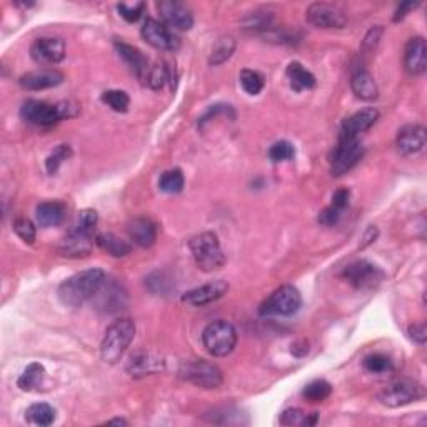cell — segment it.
<instances>
[{
	"label": "cell",
	"mask_w": 427,
	"mask_h": 427,
	"mask_svg": "<svg viewBox=\"0 0 427 427\" xmlns=\"http://www.w3.org/2000/svg\"><path fill=\"white\" fill-rule=\"evenodd\" d=\"M339 219H340V211H338V209L330 206V207H326L324 211L319 214V219H317V221H319L321 225L333 227V225L338 224Z\"/></svg>",
	"instance_id": "f6af8a7d"
},
{
	"label": "cell",
	"mask_w": 427,
	"mask_h": 427,
	"mask_svg": "<svg viewBox=\"0 0 427 427\" xmlns=\"http://www.w3.org/2000/svg\"><path fill=\"white\" fill-rule=\"evenodd\" d=\"M142 37L154 49L163 52H175L180 47V40L177 35L167 29L166 25L156 19H147L142 27Z\"/></svg>",
	"instance_id": "7c38bea8"
},
{
	"label": "cell",
	"mask_w": 427,
	"mask_h": 427,
	"mask_svg": "<svg viewBox=\"0 0 427 427\" xmlns=\"http://www.w3.org/2000/svg\"><path fill=\"white\" fill-rule=\"evenodd\" d=\"M145 8L144 2H135V4H119L117 6V11H119L122 19H125L129 24H134L137 22L140 17H142Z\"/></svg>",
	"instance_id": "7bdbcfd3"
},
{
	"label": "cell",
	"mask_w": 427,
	"mask_h": 427,
	"mask_svg": "<svg viewBox=\"0 0 427 427\" xmlns=\"http://www.w3.org/2000/svg\"><path fill=\"white\" fill-rule=\"evenodd\" d=\"M330 392H333V385L324 379H317L306 385V389L302 390V396L309 402H322L330 396Z\"/></svg>",
	"instance_id": "1f68e13d"
},
{
	"label": "cell",
	"mask_w": 427,
	"mask_h": 427,
	"mask_svg": "<svg viewBox=\"0 0 427 427\" xmlns=\"http://www.w3.org/2000/svg\"><path fill=\"white\" fill-rule=\"evenodd\" d=\"M239 80H240V85H242V89L249 95L261 94L262 89H264V84H266L262 74H259V72L251 70V69H244L242 72H240Z\"/></svg>",
	"instance_id": "d590c367"
},
{
	"label": "cell",
	"mask_w": 427,
	"mask_h": 427,
	"mask_svg": "<svg viewBox=\"0 0 427 427\" xmlns=\"http://www.w3.org/2000/svg\"><path fill=\"white\" fill-rule=\"evenodd\" d=\"M189 247L195 264L204 272H214L224 267L225 254L222 252L221 242L216 234L202 233L195 235V237L190 239Z\"/></svg>",
	"instance_id": "277c9868"
},
{
	"label": "cell",
	"mask_w": 427,
	"mask_h": 427,
	"mask_svg": "<svg viewBox=\"0 0 427 427\" xmlns=\"http://www.w3.org/2000/svg\"><path fill=\"white\" fill-rule=\"evenodd\" d=\"M67 209L62 202L57 201H47L39 204L35 209V217L40 227H57L61 225L63 219H66Z\"/></svg>",
	"instance_id": "603a6c76"
},
{
	"label": "cell",
	"mask_w": 427,
	"mask_h": 427,
	"mask_svg": "<svg viewBox=\"0 0 427 427\" xmlns=\"http://www.w3.org/2000/svg\"><path fill=\"white\" fill-rule=\"evenodd\" d=\"M317 422V412L306 414L301 409H287L280 416V424L283 426H314Z\"/></svg>",
	"instance_id": "8d00e7d4"
},
{
	"label": "cell",
	"mask_w": 427,
	"mask_h": 427,
	"mask_svg": "<svg viewBox=\"0 0 427 427\" xmlns=\"http://www.w3.org/2000/svg\"><path fill=\"white\" fill-rule=\"evenodd\" d=\"M25 417L32 424L47 427L54 424V421H56V411H54V407L49 406V404L37 402L32 404V406L27 409Z\"/></svg>",
	"instance_id": "f1b7e54d"
},
{
	"label": "cell",
	"mask_w": 427,
	"mask_h": 427,
	"mask_svg": "<svg viewBox=\"0 0 427 427\" xmlns=\"http://www.w3.org/2000/svg\"><path fill=\"white\" fill-rule=\"evenodd\" d=\"M95 244L112 257H125L127 254H130V251H132V245L127 242V240L117 237V235L112 233L99 234L97 237H95Z\"/></svg>",
	"instance_id": "484cf974"
},
{
	"label": "cell",
	"mask_w": 427,
	"mask_h": 427,
	"mask_svg": "<svg viewBox=\"0 0 427 427\" xmlns=\"http://www.w3.org/2000/svg\"><path fill=\"white\" fill-rule=\"evenodd\" d=\"M409 335H411V339H414L416 342L424 344L427 339V329L426 324H414L409 327Z\"/></svg>",
	"instance_id": "7dc6e473"
},
{
	"label": "cell",
	"mask_w": 427,
	"mask_h": 427,
	"mask_svg": "<svg viewBox=\"0 0 427 427\" xmlns=\"http://www.w3.org/2000/svg\"><path fill=\"white\" fill-rule=\"evenodd\" d=\"M342 277L354 289L369 290L383 283L384 272L376 264H372V262L366 261V259H361V261L349 264L346 269L342 271Z\"/></svg>",
	"instance_id": "30bf717a"
},
{
	"label": "cell",
	"mask_w": 427,
	"mask_h": 427,
	"mask_svg": "<svg viewBox=\"0 0 427 427\" xmlns=\"http://www.w3.org/2000/svg\"><path fill=\"white\" fill-rule=\"evenodd\" d=\"M206 351L214 357H225L237 346V330L227 321H214L202 333Z\"/></svg>",
	"instance_id": "5b68a950"
},
{
	"label": "cell",
	"mask_w": 427,
	"mask_h": 427,
	"mask_svg": "<svg viewBox=\"0 0 427 427\" xmlns=\"http://www.w3.org/2000/svg\"><path fill=\"white\" fill-rule=\"evenodd\" d=\"M101 99H102V102L107 104V106L111 107L113 112L124 113L129 111L130 99H129V95L124 92V90H106V92L102 94Z\"/></svg>",
	"instance_id": "74e56055"
},
{
	"label": "cell",
	"mask_w": 427,
	"mask_h": 427,
	"mask_svg": "<svg viewBox=\"0 0 427 427\" xmlns=\"http://www.w3.org/2000/svg\"><path fill=\"white\" fill-rule=\"evenodd\" d=\"M349 197H351V192L347 189H339L333 195V207L338 209V211H344L349 206Z\"/></svg>",
	"instance_id": "bcb514c9"
},
{
	"label": "cell",
	"mask_w": 427,
	"mask_h": 427,
	"mask_svg": "<svg viewBox=\"0 0 427 427\" xmlns=\"http://www.w3.org/2000/svg\"><path fill=\"white\" fill-rule=\"evenodd\" d=\"M404 69L409 75H422L427 69V45L422 37H414L404 49Z\"/></svg>",
	"instance_id": "e0dca14e"
},
{
	"label": "cell",
	"mask_w": 427,
	"mask_h": 427,
	"mask_svg": "<svg viewBox=\"0 0 427 427\" xmlns=\"http://www.w3.org/2000/svg\"><path fill=\"white\" fill-rule=\"evenodd\" d=\"M106 283V272L102 269H89L74 274L63 280L57 290L58 301L67 307H79L90 301Z\"/></svg>",
	"instance_id": "6da1fadb"
},
{
	"label": "cell",
	"mask_w": 427,
	"mask_h": 427,
	"mask_svg": "<svg viewBox=\"0 0 427 427\" xmlns=\"http://www.w3.org/2000/svg\"><path fill=\"white\" fill-rule=\"evenodd\" d=\"M285 74H287L290 87H292L295 92H302V90L316 87V77L312 75L301 62H290Z\"/></svg>",
	"instance_id": "d4e9b609"
},
{
	"label": "cell",
	"mask_w": 427,
	"mask_h": 427,
	"mask_svg": "<svg viewBox=\"0 0 427 427\" xmlns=\"http://www.w3.org/2000/svg\"><path fill=\"white\" fill-rule=\"evenodd\" d=\"M383 32L384 29L380 25L372 27V29L367 32V35L364 37V42H362V51L371 54L376 51V47L379 45V40L383 37Z\"/></svg>",
	"instance_id": "ee69618b"
},
{
	"label": "cell",
	"mask_w": 427,
	"mask_h": 427,
	"mask_svg": "<svg viewBox=\"0 0 427 427\" xmlns=\"http://www.w3.org/2000/svg\"><path fill=\"white\" fill-rule=\"evenodd\" d=\"M97 222H99L97 212L92 211V209H84V211H80L79 214H77L75 222L72 224L70 230L92 237L95 227H97Z\"/></svg>",
	"instance_id": "4dcf8cb0"
},
{
	"label": "cell",
	"mask_w": 427,
	"mask_h": 427,
	"mask_svg": "<svg viewBox=\"0 0 427 427\" xmlns=\"http://www.w3.org/2000/svg\"><path fill=\"white\" fill-rule=\"evenodd\" d=\"M157 11L167 25L177 30H190L194 25V16L190 8L177 0H162L157 4Z\"/></svg>",
	"instance_id": "4fadbf2b"
},
{
	"label": "cell",
	"mask_w": 427,
	"mask_h": 427,
	"mask_svg": "<svg viewBox=\"0 0 427 427\" xmlns=\"http://www.w3.org/2000/svg\"><path fill=\"white\" fill-rule=\"evenodd\" d=\"M306 19L317 29H344L347 25V13L339 6L327 2H314L307 7Z\"/></svg>",
	"instance_id": "9c48e42d"
},
{
	"label": "cell",
	"mask_w": 427,
	"mask_h": 427,
	"mask_svg": "<svg viewBox=\"0 0 427 427\" xmlns=\"http://www.w3.org/2000/svg\"><path fill=\"white\" fill-rule=\"evenodd\" d=\"M63 82V74L56 69H42L35 72H27L19 79V85L22 89L37 92V90L52 89L61 85Z\"/></svg>",
	"instance_id": "ac0fdd59"
},
{
	"label": "cell",
	"mask_w": 427,
	"mask_h": 427,
	"mask_svg": "<svg viewBox=\"0 0 427 427\" xmlns=\"http://www.w3.org/2000/svg\"><path fill=\"white\" fill-rule=\"evenodd\" d=\"M227 290H229V284L225 280H214V283L204 284L201 287H195L189 290L187 294L182 295V302L189 304L194 307H202L207 304L216 302L217 299H221Z\"/></svg>",
	"instance_id": "2e32d148"
},
{
	"label": "cell",
	"mask_w": 427,
	"mask_h": 427,
	"mask_svg": "<svg viewBox=\"0 0 427 427\" xmlns=\"http://www.w3.org/2000/svg\"><path fill=\"white\" fill-rule=\"evenodd\" d=\"M416 7H419V2H404V4H401V6L397 7L396 13H394V22L402 20L404 17H406L411 11H414Z\"/></svg>",
	"instance_id": "c3c4849f"
},
{
	"label": "cell",
	"mask_w": 427,
	"mask_h": 427,
	"mask_svg": "<svg viewBox=\"0 0 427 427\" xmlns=\"http://www.w3.org/2000/svg\"><path fill=\"white\" fill-rule=\"evenodd\" d=\"M127 233L134 244L144 249L152 247L157 240V225L149 217H137V219L130 221L127 225Z\"/></svg>",
	"instance_id": "44dd1931"
},
{
	"label": "cell",
	"mask_w": 427,
	"mask_h": 427,
	"mask_svg": "<svg viewBox=\"0 0 427 427\" xmlns=\"http://www.w3.org/2000/svg\"><path fill=\"white\" fill-rule=\"evenodd\" d=\"M159 189L167 194H179L184 189V174L180 169H171L163 172L159 179Z\"/></svg>",
	"instance_id": "d6a6232c"
},
{
	"label": "cell",
	"mask_w": 427,
	"mask_h": 427,
	"mask_svg": "<svg viewBox=\"0 0 427 427\" xmlns=\"http://www.w3.org/2000/svg\"><path fill=\"white\" fill-rule=\"evenodd\" d=\"M302 306L301 292L294 285H283L276 289L259 307L261 316H294Z\"/></svg>",
	"instance_id": "8992f818"
},
{
	"label": "cell",
	"mask_w": 427,
	"mask_h": 427,
	"mask_svg": "<svg viewBox=\"0 0 427 427\" xmlns=\"http://www.w3.org/2000/svg\"><path fill=\"white\" fill-rule=\"evenodd\" d=\"M135 335V324L130 319L116 321L106 330L102 344H101V356L109 364H116L124 356L130 342Z\"/></svg>",
	"instance_id": "7a4b0ae2"
},
{
	"label": "cell",
	"mask_w": 427,
	"mask_h": 427,
	"mask_svg": "<svg viewBox=\"0 0 427 427\" xmlns=\"http://www.w3.org/2000/svg\"><path fill=\"white\" fill-rule=\"evenodd\" d=\"M427 142V132L426 129L419 124H409L404 125L401 130L397 132L396 145L397 151L402 156H414L424 151Z\"/></svg>",
	"instance_id": "9a60e30c"
},
{
	"label": "cell",
	"mask_w": 427,
	"mask_h": 427,
	"mask_svg": "<svg viewBox=\"0 0 427 427\" xmlns=\"http://www.w3.org/2000/svg\"><path fill=\"white\" fill-rule=\"evenodd\" d=\"M167 82H169V69L163 67V63H156V66L151 67L145 84L151 85V89L154 90H161Z\"/></svg>",
	"instance_id": "ab89813d"
},
{
	"label": "cell",
	"mask_w": 427,
	"mask_h": 427,
	"mask_svg": "<svg viewBox=\"0 0 427 427\" xmlns=\"http://www.w3.org/2000/svg\"><path fill=\"white\" fill-rule=\"evenodd\" d=\"M351 89H352V92L356 94L357 99H361V101H366V102L376 101L377 95H379V89H377L374 77H372L369 72H366V70H359L352 75Z\"/></svg>",
	"instance_id": "cb8c5ba5"
},
{
	"label": "cell",
	"mask_w": 427,
	"mask_h": 427,
	"mask_svg": "<svg viewBox=\"0 0 427 427\" xmlns=\"http://www.w3.org/2000/svg\"><path fill=\"white\" fill-rule=\"evenodd\" d=\"M295 156L294 145L287 142V140H279L269 149V157L272 162H284V161H292Z\"/></svg>",
	"instance_id": "60d3db41"
},
{
	"label": "cell",
	"mask_w": 427,
	"mask_h": 427,
	"mask_svg": "<svg viewBox=\"0 0 427 427\" xmlns=\"http://www.w3.org/2000/svg\"><path fill=\"white\" fill-rule=\"evenodd\" d=\"M13 230L19 237L24 240L25 244H34L35 242V225L34 222L27 217H17L13 221Z\"/></svg>",
	"instance_id": "b9f144b4"
},
{
	"label": "cell",
	"mask_w": 427,
	"mask_h": 427,
	"mask_svg": "<svg viewBox=\"0 0 427 427\" xmlns=\"http://www.w3.org/2000/svg\"><path fill=\"white\" fill-rule=\"evenodd\" d=\"M379 119V111L376 107H366L362 111L352 113L349 119L342 122V129H340V137H351L356 139L359 134L369 130L372 125Z\"/></svg>",
	"instance_id": "d6986e66"
},
{
	"label": "cell",
	"mask_w": 427,
	"mask_h": 427,
	"mask_svg": "<svg viewBox=\"0 0 427 427\" xmlns=\"http://www.w3.org/2000/svg\"><path fill=\"white\" fill-rule=\"evenodd\" d=\"M180 377L202 389H217L224 380L222 371L209 361H189L180 367Z\"/></svg>",
	"instance_id": "ba28073f"
},
{
	"label": "cell",
	"mask_w": 427,
	"mask_h": 427,
	"mask_svg": "<svg viewBox=\"0 0 427 427\" xmlns=\"http://www.w3.org/2000/svg\"><path fill=\"white\" fill-rule=\"evenodd\" d=\"M113 45H116L117 52H119L122 61H124L127 66L130 67V70H132L134 74L137 75V79L144 80V82L147 80L149 70H151V67H149L147 57H145L144 54L139 51V49H135L134 45L122 42V40H116Z\"/></svg>",
	"instance_id": "ffe728a7"
},
{
	"label": "cell",
	"mask_w": 427,
	"mask_h": 427,
	"mask_svg": "<svg viewBox=\"0 0 427 427\" xmlns=\"http://www.w3.org/2000/svg\"><path fill=\"white\" fill-rule=\"evenodd\" d=\"M307 352H309V344L304 342V340H299V342L292 344V354H294V356L302 357V356H306Z\"/></svg>",
	"instance_id": "681fc988"
},
{
	"label": "cell",
	"mask_w": 427,
	"mask_h": 427,
	"mask_svg": "<svg viewBox=\"0 0 427 427\" xmlns=\"http://www.w3.org/2000/svg\"><path fill=\"white\" fill-rule=\"evenodd\" d=\"M234 51H235V40L230 37V35L221 37L216 42V45H214L211 57H209V63H211V66H222V63L233 57Z\"/></svg>",
	"instance_id": "f546056e"
},
{
	"label": "cell",
	"mask_w": 427,
	"mask_h": 427,
	"mask_svg": "<svg viewBox=\"0 0 427 427\" xmlns=\"http://www.w3.org/2000/svg\"><path fill=\"white\" fill-rule=\"evenodd\" d=\"M90 251H92V237L74 233V230H69L66 237L62 239L61 245H58V252H61V256L69 259L85 257L89 256Z\"/></svg>",
	"instance_id": "7402d4cb"
},
{
	"label": "cell",
	"mask_w": 427,
	"mask_h": 427,
	"mask_svg": "<svg viewBox=\"0 0 427 427\" xmlns=\"http://www.w3.org/2000/svg\"><path fill=\"white\" fill-rule=\"evenodd\" d=\"M161 369H162V361L161 359L151 356V354H135V356L130 357L129 366H127L129 374L134 377L154 374V372Z\"/></svg>",
	"instance_id": "4316f807"
},
{
	"label": "cell",
	"mask_w": 427,
	"mask_h": 427,
	"mask_svg": "<svg viewBox=\"0 0 427 427\" xmlns=\"http://www.w3.org/2000/svg\"><path fill=\"white\" fill-rule=\"evenodd\" d=\"M424 388L417 380L399 379L380 390L377 397H379L380 404H384V406L396 409L419 401V399L424 397Z\"/></svg>",
	"instance_id": "52a82bcc"
},
{
	"label": "cell",
	"mask_w": 427,
	"mask_h": 427,
	"mask_svg": "<svg viewBox=\"0 0 427 427\" xmlns=\"http://www.w3.org/2000/svg\"><path fill=\"white\" fill-rule=\"evenodd\" d=\"M364 156V147L359 142V139L339 137V144L335 147L333 163H330V172L334 177H340L354 169Z\"/></svg>",
	"instance_id": "8fae6325"
},
{
	"label": "cell",
	"mask_w": 427,
	"mask_h": 427,
	"mask_svg": "<svg viewBox=\"0 0 427 427\" xmlns=\"http://www.w3.org/2000/svg\"><path fill=\"white\" fill-rule=\"evenodd\" d=\"M107 424H119V426H127V421L124 419H112V421H107Z\"/></svg>",
	"instance_id": "816d5d0a"
},
{
	"label": "cell",
	"mask_w": 427,
	"mask_h": 427,
	"mask_svg": "<svg viewBox=\"0 0 427 427\" xmlns=\"http://www.w3.org/2000/svg\"><path fill=\"white\" fill-rule=\"evenodd\" d=\"M69 102L62 104H49L44 101H35V99H29L22 104L20 107V116L22 119L29 124L39 125V127H51L57 122H61L66 117L75 116V112L72 111Z\"/></svg>",
	"instance_id": "3957f363"
},
{
	"label": "cell",
	"mask_w": 427,
	"mask_h": 427,
	"mask_svg": "<svg viewBox=\"0 0 427 427\" xmlns=\"http://www.w3.org/2000/svg\"><path fill=\"white\" fill-rule=\"evenodd\" d=\"M45 377V369L42 364L39 362H32L22 372L19 380H17V385L25 392H30V390H37L40 385H42V380Z\"/></svg>",
	"instance_id": "83f0119b"
},
{
	"label": "cell",
	"mask_w": 427,
	"mask_h": 427,
	"mask_svg": "<svg viewBox=\"0 0 427 427\" xmlns=\"http://www.w3.org/2000/svg\"><path fill=\"white\" fill-rule=\"evenodd\" d=\"M30 57L40 66H54L66 57V44L56 37L37 39L30 47Z\"/></svg>",
	"instance_id": "5bb4252c"
},
{
	"label": "cell",
	"mask_w": 427,
	"mask_h": 427,
	"mask_svg": "<svg viewBox=\"0 0 427 427\" xmlns=\"http://www.w3.org/2000/svg\"><path fill=\"white\" fill-rule=\"evenodd\" d=\"M70 157H72L70 145H66V144L58 145V147L54 149V152L51 154V156L47 157V161H45V169H47L49 174L54 175L58 171V167H61L62 163Z\"/></svg>",
	"instance_id": "f35d334b"
},
{
	"label": "cell",
	"mask_w": 427,
	"mask_h": 427,
	"mask_svg": "<svg viewBox=\"0 0 427 427\" xmlns=\"http://www.w3.org/2000/svg\"><path fill=\"white\" fill-rule=\"evenodd\" d=\"M242 29L251 32H269L271 29H274L272 27V13L266 11L252 12L251 16L244 19Z\"/></svg>",
	"instance_id": "836d02e7"
},
{
	"label": "cell",
	"mask_w": 427,
	"mask_h": 427,
	"mask_svg": "<svg viewBox=\"0 0 427 427\" xmlns=\"http://www.w3.org/2000/svg\"><path fill=\"white\" fill-rule=\"evenodd\" d=\"M377 234H379V233H377L376 227H372V225H371L369 229H367V233L364 234V239H362V240H364V242H362L361 247L364 249V247H367V245H369V244L374 242V240L377 239Z\"/></svg>",
	"instance_id": "f907efd6"
},
{
	"label": "cell",
	"mask_w": 427,
	"mask_h": 427,
	"mask_svg": "<svg viewBox=\"0 0 427 427\" xmlns=\"http://www.w3.org/2000/svg\"><path fill=\"white\" fill-rule=\"evenodd\" d=\"M364 369L369 372V374H388V372L394 371V364L392 361L384 354H369L362 362Z\"/></svg>",
	"instance_id": "e575fe53"
}]
</instances>
